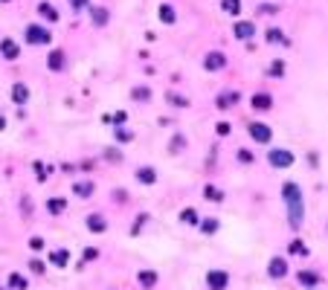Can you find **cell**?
<instances>
[{
	"mask_svg": "<svg viewBox=\"0 0 328 290\" xmlns=\"http://www.w3.org/2000/svg\"><path fill=\"white\" fill-rule=\"evenodd\" d=\"M282 198H285V203H288V221H291V227L299 229V227H302V215H305L299 186H297V183H285V186H282Z\"/></svg>",
	"mask_w": 328,
	"mask_h": 290,
	"instance_id": "cell-1",
	"label": "cell"
},
{
	"mask_svg": "<svg viewBox=\"0 0 328 290\" xmlns=\"http://www.w3.org/2000/svg\"><path fill=\"white\" fill-rule=\"evenodd\" d=\"M23 38H26V44H49V41H52V32L44 29L41 23H29V26L23 29Z\"/></svg>",
	"mask_w": 328,
	"mask_h": 290,
	"instance_id": "cell-2",
	"label": "cell"
},
{
	"mask_svg": "<svg viewBox=\"0 0 328 290\" xmlns=\"http://www.w3.org/2000/svg\"><path fill=\"white\" fill-rule=\"evenodd\" d=\"M267 160H270L273 168H291V166H294V154L285 151V148H273V151L267 154Z\"/></svg>",
	"mask_w": 328,
	"mask_h": 290,
	"instance_id": "cell-3",
	"label": "cell"
},
{
	"mask_svg": "<svg viewBox=\"0 0 328 290\" xmlns=\"http://www.w3.org/2000/svg\"><path fill=\"white\" fill-rule=\"evenodd\" d=\"M206 285H209V290H224L230 285V276L224 270H209L206 273Z\"/></svg>",
	"mask_w": 328,
	"mask_h": 290,
	"instance_id": "cell-4",
	"label": "cell"
},
{
	"mask_svg": "<svg viewBox=\"0 0 328 290\" xmlns=\"http://www.w3.org/2000/svg\"><path fill=\"white\" fill-rule=\"evenodd\" d=\"M250 137H253L256 142H262V145H265V142H270V137H273V134H270V128H267L265 122H250Z\"/></svg>",
	"mask_w": 328,
	"mask_h": 290,
	"instance_id": "cell-5",
	"label": "cell"
},
{
	"mask_svg": "<svg viewBox=\"0 0 328 290\" xmlns=\"http://www.w3.org/2000/svg\"><path fill=\"white\" fill-rule=\"evenodd\" d=\"M267 273H270V279H285L288 276V261L285 259H270V264H267Z\"/></svg>",
	"mask_w": 328,
	"mask_h": 290,
	"instance_id": "cell-6",
	"label": "cell"
},
{
	"mask_svg": "<svg viewBox=\"0 0 328 290\" xmlns=\"http://www.w3.org/2000/svg\"><path fill=\"white\" fill-rule=\"evenodd\" d=\"M253 32H256V26H253L250 20H238V23L233 26V35H235V38H241V41H250V38H253Z\"/></svg>",
	"mask_w": 328,
	"mask_h": 290,
	"instance_id": "cell-7",
	"label": "cell"
},
{
	"mask_svg": "<svg viewBox=\"0 0 328 290\" xmlns=\"http://www.w3.org/2000/svg\"><path fill=\"white\" fill-rule=\"evenodd\" d=\"M64 64H67V55H64V49H52L49 55H47V67L49 70H64Z\"/></svg>",
	"mask_w": 328,
	"mask_h": 290,
	"instance_id": "cell-8",
	"label": "cell"
},
{
	"mask_svg": "<svg viewBox=\"0 0 328 290\" xmlns=\"http://www.w3.org/2000/svg\"><path fill=\"white\" fill-rule=\"evenodd\" d=\"M0 52H3L6 61H15V58L20 55V49H17V44H15L12 38H3V41H0Z\"/></svg>",
	"mask_w": 328,
	"mask_h": 290,
	"instance_id": "cell-9",
	"label": "cell"
},
{
	"mask_svg": "<svg viewBox=\"0 0 328 290\" xmlns=\"http://www.w3.org/2000/svg\"><path fill=\"white\" fill-rule=\"evenodd\" d=\"M26 99H29V87L23 81H15L12 84V102L15 105H26Z\"/></svg>",
	"mask_w": 328,
	"mask_h": 290,
	"instance_id": "cell-10",
	"label": "cell"
},
{
	"mask_svg": "<svg viewBox=\"0 0 328 290\" xmlns=\"http://www.w3.org/2000/svg\"><path fill=\"white\" fill-rule=\"evenodd\" d=\"M224 64H227L224 52H209V55L203 58V67H206V70H221Z\"/></svg>",
	"mask_w": 328,
	"mask_h": 290,
	"instance_id": "cell-11",
	"label": "cell"
},
{
	"mask_svg": "<svg viewBox=\"0 0 328 290\" xmlns=\"http://www.w3.org/2000/svg\"><path fill=\"white\" fill-rule=\"evenodd\" d=\"M87 229H90V232H105V229H108V221L93 212V215H87Z\"/></svg>",
	"mask_w": 328,
	"mask_h": 290,
	"instance_id": "cell-12",
	"label": "cell"
},
{
	"mask_svg": "<svg viewBox=\"0 0 328 290\" xmlns=\"http://www.w3.org/2000/svg\"><path fill=\"white\" fill-rule=\"evenodd\" d=\"M297 282H299L302 288H317L320 276H317V273H311V270H299V273H297Z\"/></svg>",
	"mask_w": 328,
	"mask_h": 290,
	"instance_id": "cell-13",
	"label": "cell"
},
{
	"mask_svg": "<svg viewBox=\"0 0 328 290\" xmlns=\"http://www.w3.org/2000/svg\"><path fill=\"white\" fill-rule=\"evenodd\" d=\"M137 180H140V183H145V186H151V183H157V171H154L151 166H145V168H140V171H137Z\"/></svg>",
	"mask_w": 328,
	"mask_h": 290,
	"instance_id": "cell-14",
	"label": "cell"
},
{
	"mask_svg": "<svg viewBox=\"0 0 328 290\" xmlns=\"http://www.w3.org/2000/svg\"><path fill=\"white\" fill-rule=\"evenodd\" d=\"M64 209H67V200H64V198H49V200H47V212H49V215H61Z\"/></svg>",
	"mask_w": 328,
	"mask_h": 290,
	"instance_id": "cell-15",
	"label": "cell"
},
{
	"mask_svg": "<svg viewBox=\"0 0 328 290\" xmlns=\"http://www.w3.org/2000/svg\"><path fill=\"white\" fill-rule=\"evenodd\" d=\"M137 282H140L142 288H154V285H157V273H154V270H140V273H137Z\"/></svg>",
	"mask_w": 328,
	"mask_h": 290,
	"instance_id": "cell-16",
	"label": "cell"
},
{
	"mask_svg": "<svg viewBox=\"0 0 328 290\" xmlns=\"http://www.w3.org/2000/svg\"><path fill=\"white\" fill-rule=\"evenodd\" d=\"M38 15H41L44 20H49V23H55V20H58V12H55L49 3H38Z\"/></svg>",
	"mask_w": 328,
	"mask_h": 290,
	"instance_id": "cell-17",
	"label": "cell"
},
{
	"mask_svg": "<svg viewBox=\"0 0 328 290\" xmlns=\"http://www.w3.org/2000/svg\"><path fill=\"white\" fill-rule=\"evenodd\" d=\"M90 20H93L96 26H105V23H108V9H102V6H93V9H90Z\"/></svg>",
	"mask_w": 328,
	"mask_h": 290,
	"instance_id": "cell-18",
	"label": "cell"
},
{
	"mask_svg": "<svg viewBox=\"0 0 328 290\" xmlns=\"http://www.w3.org/2000/svg\"><path fill=\"white\" fill-rule=\"evenodd\" d=\"M238 99H241L238 90H235V93H221V96H218V107H221V110H224V107H233V105H238Z\"/></svg>",
	"mask_w": 328,
	"mask_h": 290,
	"instance_id": "cell-19",
	"label": "cell"
},
{
	"mask_svg": "<svg viewBox=\"0 0 328 290\" xmlns=\"http://www.w3.org/2000/svg\"><path fill=\"white\" fill-rule=\"evenodd\" d=\"M253 107H256V110H267V107H273V99H270L267 93H256V96H253Z\"/></svg>",
	"mask_w": 328,
	"mask_h": 290,
	"instance_id": "cell-20",
	"label": "cell"
},
{
	"mask_svg": "<svg viewBox=\"0 0 328 290\" xmlns=\"http://www.w3.org/2000/svg\"><path fill=\"white\" fill-rule=\"evenodd\" d=\"M285 70H288V67H285V61H282V58H276V61L267 67V76H270V78H282V76H285Z\"/></svg>",
	"mask_w": 328,
	"mask_h": 290,
	"instance_id": "cell-21",
	"label": "cell"
},
{
	"mask_svg": "<svg viewBox=\"0 0 328 290\" xmlns=\"http://www.w3.org/2000/svg\"><path fill=\"white\" fill-rule=\"evenodd\" d=\"M49 261H52L55 267H64V264L70 261V253H67V250H52V253H49Z\"/></svg>",
	"mask_w": 328,
	"mask_h": 290,
	"instance_id": "cell-22",
	"label": "cell"
},
{
	"mask_svg": "<svg viewBox=\"0 0 328 290\" xmlns=\"http://www.w3.org/2000/svg\"><path fill=\"white\" fill-rule=\"evenodd\" d=\"M267 41H270V44H288V38H285V32H282L279 26H270V29H267Z\"/></svg>",
	"mask_w": 328,
	"mask_h": 290,
	"instance_id": "cell-23",
	"label": "cell"
},
{
	"mask_svg": "<svg viewBox=\"0 0 328 290\" xmlns=\"http://www.w3.org/2000/svg\"><path fill=\"white\" fill-rule=\"evenodd\" d=\"M73 192H76L78 198H90V195L96 192V186H93V183H73Z\"/></svg>",
	"mask_w": 328,
	"mask_h": 290,
	"instance_id": "cell-24",
	"label": "cell"
},
{
	"mask_svg": "<svg viewBox=\"0 0 328 290\" xmlns=\"http://www.w3.org/2000/svg\"><path fill=\"white\" fill-rule=\"evenodd\" d=\"M26 285H29V282H26L20 273H9V288L12 290H26Z\"/></svg>",
	"mask_w": 328,
	"mask_h": 290,
	"instance_id": "cell-25",
	"label": "cell"
},
{
	"mask_svg": "<svg viewBox=\"0 0 328 290\" xmlns=\"http://www.w3.org/2000/svg\"><path fill=\"white\" fill-rule=\"evenodd\" d=\"M131 99L134 102H148L151 99V87H134L131 90Z\"/></svg>",
	"mask_w": 328,
	"mask_h": 290,
	"instance_id": "cell-26",
	"label": "cell"
},
{
	"mask_svg": "<svg viewBox=\"0 0 328 290\" xmlns=\"http://www.w3.org/2000/svg\"><path fill=\"white\" fill-rule=\"evenodd\" d=\"M203 198H206V200H215V203H221V200H224V192H221L218 186H206V189H203Z\"/></svg>",
	"mask_w": 328,
	"mask_h": 290,
	"instance_id": "cell-27",
	"label": "cell"
},
{
	"mask_svg": "<svg viewBox=\"0 0 328 290\" xmlns=\"http://www.w3.org/2000/svg\"><path fill=\"white\" fill-rule=\"evenodd\" d=\"M160 20H166V23H174V20H177L174 9H172L169 3H163V6H160Z\"/></svg>",
	"mask_w": 328,
	"mask_h": 290,
	"instance_id": "cell-28",
	"label": "cell"
},
{
	"mask_svg": "<svg viewBox=\"0 0 328 290\" xmlns=\"http://www.w3.org/2000/svg\"><path fill=\"white\" fill-rule=\"evenodd\" d=\"M221 9L227 15H238L241 12V0H221Z\"/></svg>",
	"mask_w": 328,
	"mask_h": 290,
	"instance_id": "cell-29",
	"label": "cell"
},
{
	"mask_svg": "<svg viewBox=\"0 0 328 290\" xmlns=\"http://www.w3.org/2000/svg\"><path fill=\"white\" fill-rule=\"evenodd\" d=\"M180 221H183V224H192V227H195V224H201V218H198V212H195V209H183V212H180Z\"/></svg>",
	"mask_w": 328,
	"mask_h": 290,
	"instance_id": "cell-30",
	"label": "cell"
},
{
	"mask_svg": "<svg viewBox=\"0 0 328 290\" xmlns=\"http://www.w3.org/2000/svg\"><path fill=\"white\" fill-rule=\"evenodd\" d=\"M113 137H116V142H131V139H134V134H131V131H125L122 125H116V131H113Z\"/></svg>",
	"mask_w": 328,
	"mask_h": 290,
	"instance_id": "cell-31",
	"label": "cell"
},
{
	"mask_svg": "<svg viewBox=\"0 0 328 290\" xmlns=\"http://www.w3.org/2000/svg\"><path fill=\"white\" fill-rule=\"evenodd\" d=\"M201 229H203L206 235H215V232H218V221H212V218H209V221H203V224H201Z\"/></svg>",
	"mask_w": 328,
	"mask_h": 290,
	"instance_id": "cell-32",
	"label": "cell"
},
{
	"mask_svg": "<svg viewBox=\"0 0 328 290\" xmlns=\"http://www.w3.org/2000/svg\"><path fill=\"white\" fill-rule=\"evenodd\" d=\"M32 168H35L38 183H44V180H47V168H44V163H32Z\"/></svg>",
	"mask_w": 328,
	"mask_h": 290,
	"instance_id": "cell-33",
	"label": "cell"
},
{
	"mask_svg": "<svg viewBox=\"0 0 328 290\" xmlns=\"http://www.w3.org/2000/svg\"><path fill=\"white\" fill-rule=\"evenodd\" d=\"M291 253H297V256H308V247H305L302 241H291Z\"/></svg>",
	"mask_w": 328,
	"mask_h": 290,
	"instance_id": "cell-34",
	"label": "cell"
},
{
	"mask_svg": "<svg viewBox=\"0 0 328 290\" xmlns=\"http://www.w3.org/2000/svg\"><path fill=\"white\" fill-rule=\"evenodd\" d=\"M169 102L174 107H189V99H183V96H169Z\"/></svg>",
	"mask_w": 328,
	"mask_h": 290,
	"instance_id": "cell-35",
	"label": "cell"
},
{
	"mask_svg": "<svg viewBox=\"0 0 328 290\" xmlns=\"http://www.w3.org/2000/svg\"><path fill=\"white\" fill-rule=\"evenodd\" d=\"M183 145H186V137H183V134H177V137L172 139V151H180Z\"/></svg>",
	"mask_w": 328,
	"mask_h": 290,
	"instance_id": "cell-36",
	"label": "cell"
},
{
	"mask_svg": "<svg viewBox=\"0 0 328 290\" xmlns=\"http://www.w3.org/2000/svg\"><path fill=\"white\" fill-rule=\"evenodd\" d=\"M125 119H128V113H125V110H116V113L110 116V122H113V125H122Z\"/></svg>",
	"mask_w": 328,
	"mask_h": 290,
	"instance_id": "cell-37",
	"label": "cell"
},
{
	"mask_svg": "<svg viewBox=\"0 0 328 290\" xmlns=\"http://www.w3.org/2000/svg\"><path fill=\"white\" fill-rule=\"evenodd\" d=\"M96 259H99V250L96 247H87L84 250V261H96Z\"/></svg>",
	"mask_w": 328,
	"mask_h": 290,
	"instance_id": "cell-38",
	"label": "cell"
},
{
	"mask_svg": "<svg viewBox=\"0 0 328 290\" xmlns=\"http://www.w3.org/2000/svg\"><path fill=\"white\" fill-rule=\"evenodd\" d=\"M29 270H32V273H44V261H41V259H32V261H29Z\"/></svg>",
	"mask_w": 328,
	"mask_h": 290,
	"instance_id": "cell-39",
	"label": "cell"
},
{
	"mask_svg": "<svg viewBox=\"0 0 328 290\" xmlns=\"http://www.w3.org/2000/svg\"><path fill=\"white\" fill-rule=\"evenodd\" d=\"M215 131H218L221 137H227V134L233 131V125H230V122H218V128H215Z\"/></svg>",
	"mask_w": 328,
	"mask_h": 290,
	"instance_id": "cell-40",
	"label": "cell"
},
{
	"mask_svg": "<svg viewBox=\"0 0 328 290\" xmlns=\"http://www.w3.org/2000/svg\"><path fill=\"white\" fill-rule=\"evenodd\" d=\"M145 221H148V215H140V218H137V224H134V235H137V232L145 227Z\"/></svg>",
	"mask_w": 328,
	"mask_h": 290,
	"instance_id": "cell-41",
	"label": "cell"
},
{
	"mask_svg": "<svg viewBox=\"0 0 328 290\" xmlns=\"http://www.w3.org/2000/svg\"><path fill=\"white\" fill-rule=\"evenodd\" d=\"M29 247H32V250H44V238H38V235L29 238Z\"/></svg>",
	"mask_w": 328,
	"mask_h": 290,
	"instance_id": "cell-42",
	"label": "cell"
},
{
	"mask_svg": "<svg viewBox=\"0 0 328 290\" xmlns=\"http://www.w3.org/2000/svg\"><path fill=\"white\" fill-rule=\"evenodd\" d=\"M70 3H73V9H76V12H81V9H87V6H90V0H70Z\"/></svg>",
	"mask_w": 328,
	"mask_h": 290,
	"instance_id": "cell-43",
	"label": "cell"
},
{
	"mask_svg": "<svg viewBox=\"0 0 328 290\" xmlns=\"http://www.w3.org/2000/svg\"><path fill=\"white\" fill-rule=\"evenodd\" d=\"M238 160H241V163H253V154H250V151H238Z\"/></svg>",
	"mask_w": 328,
	"mask_h": 290,
	"instance_id": "cell-44",
	"label": "cell"
},
{
	"mask_svg": "<svg viewBox=\"0 0 328 290\" xmlns=\"http://www.w3.org/2000/svg\"><path fill=\"white\" fill-rule=\"evenodd\" d=\"M262 12H267V15H273V12H276V6H273V3H265V6H262Z\"/></svg>",
	"mask_w": 328,
	"mask_h": 290,
	"instance_id": "cell-45",
	"label": "cell"
},
{
	"mask_svg": "<svg viewBox=\"0 0 328 290\" xmlns=\"http://www.w3.org/2000/svg\"><path fill=\"white\" fill-rule=\"evenodd\" d=\"M3 128H6V116H0V131H3Z\"/></svg>",
	"mask_w": 328,
	"mask_h": 290,
	"instance_id": "cell-46",
	"label": "cell"
},
{
	"mask_svg": "<svg viewBox=\"0 0 328 290\" xmlns=\"http://www.w3.org/2000/svg\"><path fill=\"white\" fill-rule=\"evenodd\" d=\"M0 3H9V0H0Z\"/></svg>",
	"mask_w": 328,
	"mask_h": 290,
	"instance_id": "cell-47",
	"label": "cell"
}]
</instances>
